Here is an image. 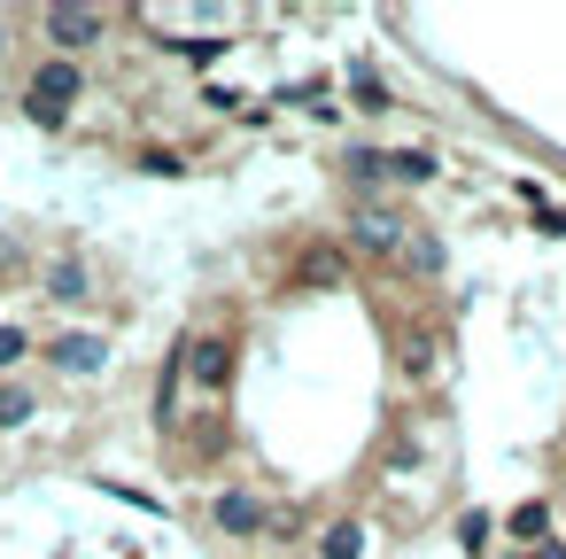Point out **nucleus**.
Returning a JSON list of instances; mask_svg holds the SVG:
<instances>
[{"instance_id": "10", "label": "nucleus", "mask_w": 566, "mask_h": 559, "mask_svg": "<svg viewBox=\"0 0 566 559\" xmlns=\"http://www.w3.org/2000/svg\"><path fill=\"white\" fill-rule=\"evenodd\" d=\"M318 559H365V528L357 520H334L326 544H318Z\"/></svg>"}, {"instance_id": "14", "label": "nucleus", "mask_w": 566, "mask_h": 559, "mask_svg": "<svg viewBox=\"0 0 566 559\" xmlns=\"http://www.w3.org/2000/svg\"><path fill=\"white\" fill-rule=\"evenodd\" d=\"M17 358H24V334H17V327H0V365H17Z\"/></svg>"}, {"instance_id": "11", "label": "nucleus", "mask_w": 566, "mask_h": 559, "mask_svg": "<svg viewBox=\"0 0 566 559\" xmlns=\"http://www.w3.org/2000/svg\"><path fill=\"white\" fill-rule=\"evenodd\" d=\"M48 296H63V303H78V296H86V265H78V257H63V265H48Z\"/></svg>"}, {"instance_id": "6", "label": "nucleus", "mask_w": 566, "mask_h": 559, "mask_svg": "<svg viewBox=\"0 0 566 559\" xmlns=\"http://www.w3.org/2000/svg\"><path fill=\"white\" fill-rule=\"evenodd\" d=\"M48 358H55L63 373H102V365H109V342H102V334H55Z\"/></svg>"}, {"instance_id": "16", "label": "nucleus", "mask_w": 566, "mask_h": 559, "mask_svg": "<svg viewBox=\"0 0 566 559\" xmlns=\"http://www.w3.org/2000/svg\"><path fill=\"white\" fill-rule=\"evenodd\" d=\"M0 55H9V32H0Z\"/></svg>"}, {"instance_id": "12", "label": "nucleus", "mask_w": 566, "mask_h": 559, "mask_svg": "<svg viewBox=\"0 0 566 559\" xmlns=\"http://www.w3.org/2000/svg\"><path fill=\"white\" fill-rule=\"evenodd\" d=\"M32 420V389L24 381H0V427H24Z\"/></svg>"}, {"instance_id": "15", "label": "nucleus", "mask_w": 566, "mask_h": 559, "mask_svg": "<svg viewBox=\"0 0 566 559\" xmlns=\"http://www.w3.org/2000/svg\"><path fill=\"white\" fill-rule=\"evenodd\" d=\"M535 559H566V544H558V536H543V544H535Z\"/></svg>"}, {"instance_id": "8", "label": "nucleus", "mask_w": 566, "mask_h": 559, "mask_svg": "<svg viewBox=\"0 0 566 559\" xmlns=\"http://www.w3.org/2000/svg\"><path fill=\"white\" fill-rule=\"evenodd\" d=\"M504 528H512L520 544H543V536H551V505H543V497H527V505H512V520H504Z\"/></svg>"}, {"instance_id": "2", "label": "nucleus", "mask_w": 566, "mask_h": 559, "mask_svg": "<svg viewBox=\"0 0 566 559\" xmlns=\"http://www.w3.org/2000/svg\"><path fill=\"white\" fill-rule=\"evenodd\" d=\"M349 179H357V187H380V179L427 187V179H434V156H427V148H357V156H349Z\"/></svg>"}, {"instance_id": "5", "label": "nucleus", "mask_w": 566, "mask_h": 559, "mask_svg": "<svg viewBox=\"0 0 566 559\" xmlns=\"http://www.w3.org/2000/svg\"><path fill=\"white\" fill-rule=\"evenodd\" d=\"M349 241H357L365 257H388V249H396V241H411V234H403V218H396V210H357V218H349Z\"/></svg>"}, {"instance_id": "1", "label": "nucleus", "mask_w": 566, "mask_h": 559, "mask_svg": "<svg viewBox=\"0 0 566 559\" xmlns=\"http://www.w3.org/2000/svg\"><path fill=\"white\" fill-rule=\"evenodd\" d=\"M78 63H63V55H48L40 71H32V86H24V117L32 125H63L71 117V102H78Z\"/></svg>"}, {"instance_id": "9", "label": "nucleus", "mask_w": 566, "mask_h": 559, "mask_svg": "<svg viewBox=\"0 0 566 559\" xmlns=\"http://www.w3.org/2000/svg\"><path fill=\"white\" fill-rule=\"evenodd\" d=\"M295 280H311V288H334V280H342V249H303Z\"/></svg>"}, {"instance_id": "3", "label": "nucleus", "mask_w": 566, "mask_h": 559, "mask_svg": "<svg viewBox=\"0 0 566 559\" xmlns=\"http://www.w3.org/2000/svg\"><path fill=\"white\" fill-rule=\"evenodd\" d=\"M109 40V17L102 9H48V48L63 55V63H78L86 48H102Z\"/></svg>"}, {"instance_id": "13", "label": "nucleus", "mask_w": 566, "mask_h": 559, "mask_svg": "<svg viewBox=\"0 0 566 559\" xmlns=\"http://www.w3.org/2000/svg\"><path fill=\"white\" fill-rule=\"evenodd\" d=\"M396 358H403V373H411V381H427V373H434V342H427V334H403V350H396Z\"/></svg>"}, {"instance_id": "7", "label": "nucleus", "mask_w": 566, "mask_h": 559, "mask_svg": "<svg viewBox=\"0 0 566 559\" xmlns=\"http://www.w3.org/2000/svg\"><path fill=\"white\" fill-rule=\"evenodd\" d=\"M210 513H218V528H233V536H256V528H264V505H256L249 489H218Z\"/></svg>"}, {"instance_id": "4", "label": "nucleus", "mask_w": 566, "mask_h": 559, "mask_svg": "<svg viewBox=\"0 0 566 559\" xmlns=\"http://www.w3.org/2000/svg\"><path fill=\"white\" fill-rule=\"evenodd\" d=\"M187 381H195L202 396H218V389L233 381V342H226V334H195V342H187Z\"/></svg>"}]
</instances>
